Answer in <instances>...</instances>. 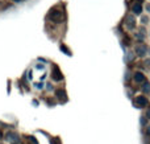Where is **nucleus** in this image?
Here are the masks:
<instances>
[{
    "instance_id": "obj_1",
    "label": "nucleus",
    "mask_w": 150,
    "mask_h": 144,
    "mask_svg": "<svg viewBox=\"0 0 150 144\" xmlns=\"http://www.w3.org/2000/svg\"><path fill=\"white\" fill-rule=\"evenodd\" d=\"M49 19L52 21H54V23H61V21L63 20V12L57 11V9L52 11V12H50V15H49Z\"/></svg>"
},
{
    "instance_id": "obj_2",
    "label": "nucleus",
    "mask_w": 150,
    "mask_h": 144,
    "mask_svg": "<svg viewBox=\"0 0 150 144\" xmlns=\"http://www.w3.org/2000/svg\"><path fill=\"white\" fill-rule=\"evenodd\" d=\"M134 53L136 56H138V57H145V56H148V46L146 45H137L134 49Z\"/></svg>"
},
{
    "instance_id": "obj_3",
    "label": "nucleus",
    "mask_w": 150,
    "mask_h": 144,
    "mask_svg": "<svg viewBox=\"0 0 150 144\" xmlns=\"http://www.w3.org/2000/svg\"><path fill=\"white\" fill-rule=\"evenodd\" d=\"M148 103H149V101H148V98L145 97V95H138L137 98H136V105L138 106V107H145V106H148Z\"/></svg>"
},
{
    "instance_id": "obj_4",
    "label": "nucleus",
    "mask_w": 150,
    "mask_h": 144,
    "mask_svg": "<svg viewBox=\"0 0 150 144\" xmlns=\"http://www.w3.org/2000/svg\"><path fill=\"white\" fill-rule=\"evenodd\" d=\"M52 78L54 79V81H62L63 79V74L61 73L57 66H54V69H53V71H52Z\"/></svg>"
},
{
    "instance_id": "obj_5",
    "label": "nucleus",
    "mask_w": 150,
    "mask_h": 144,
    "mask_svg": "<svg viewBox=\"0 0 150 144\" xmlns=\"http://www.w3.org/2000/svg\"><path fill=\"white\" fill-rule=\"evenodd\" d=\"M133 79H134V82H137V83H144L145 82V74L141 73V71H136L134 76H133Z\"/></svg>"
},
{
    "instance_id": "obj_6",
    "label": "nucleus",
    "mask_w": 150,
    "mask_h": 144,
    "mask_svg": "<svg viewBox=\"0 0 150 144\" xmlns=\"http://www.w3.org/2000/svg\"><path fill=\"white\" fill-rule=\"evenodd\" d=\"M132 12L137 16H141V13H142V4L141 3H134L132 5Z\"/></svg>"
},
{
    "instance_id": "obj_7",
    "label": "nucleus",
    "mask_w": 150,
    "mask_h": 144,
    "mask_svg": "<svg viewBox=\"0 0 150 144\" xmlns=\"http://www.w3.org/2000/svg\"><path fill=\"white\" fill-rule=\"evenodd\" d=\"M7 140L11 143H16L20 140V138H18V135L16 134V132H8L7 134Z\"/></svg>"
},
{
    "instance_id": "obj_8",
    "label": "nucleus",
    "mask_w": 150,
    "mask_h": 144,
    "mask_svg": "<svg viewBox=\"0 0 150 144\" xmlns=\"http://www.w3.org/2000/svg\"><path fill=\"white\" fill-rule=\"evenodd\" d=\"M149 23H150L149 15H141V16H140V24H141L142 26H146Z\"/></svg>"
},
{
    "instance_id": "obj_9",
    "label": "nucleus",
    "mask_w": 150,
    "mask_h": 144,
    "mask_svg": "<svg viewBox=\"0 0 150 144\" xmlns=\"http://www.w3.org/2000/svg\"><path fill=\"white\" fill-rule=\"evenodd\" d=\"M134 26H136V21H134V19H133V17H129V19L127 20V28L132 31V29H134Z\"/></svg>"
},
{
    "instance_id": "obj_10",
    "label": "nucleus",
    "mask_w": 150,
    "mask_h": 144,
    "mask_svg": "<svg viewBox=\"0 0 150 144\" xmlns=\"http://www.w3.org/2000/svg\"><path fill=\"white\" fill-rule=\"evenodd\" d=\"M142 93L144 94H150V82H144L142 85Z\"/></svg>"
},
{
    "instance_id": "obj_11",
    "label": "nucleus",
    "mask_w": 150,
    "mask_h": 144,
    "mask_svg": "<svg viewBox=\"0 0 150 144\" xmlns=\"http://www.w3.org/2000/svg\"><path fill=\"white\" fill-rule=\"evenodd\" d=\"M57 97L59 98L61 101H65L66 99V94H65V91H62V90H57Z\"/></svg>"
},
{
    "instance_id": "obj_12",
    "label": "nucleus",
    "mask_w": 150,
    "mask_h": 144,
    "mask_svg": "<svg viewBox=\"0 0 150 144\" xmlns=\"http://www.w3.org/2000/svg\"><path fill=\"white\" fill-rule=\"evenodd\" d=\"M133 58H134V53H133V52H128V53H127V58H125V61H127V62H129V60L132 61Z\"/></svg>"
},
{
    "instance_id": "obj_13",
    "label": "nucleus",
    "mask_w": 150,
    "mask_h": 144,
    "mask_svg": "<svg viewBox=\"0 0 150 144\" xmlns=\"http://www.w3.org/2000/svg\"><path fill=\"white\" fill-rule=\"evenodd\" d=\"M140 123H141V126H146V123H148L146 116H141V118H140Z\"/></svg>"
},
{
    "instance_id": "obj_14",
    "label": "nucleus",
    "mask_w": 150,
    "mask_h": 144,
    "mask_svg": "<svg viewBox=\"0 0 150 144\" xmlns=\"http://www.w3.org/2000/svg\"><path fill=\"white\" fill-rule=\"evenodd\" d=\"M136 38H137V40H141V41H142V40L145 38V34H142V33H137V34H136Z\"/></svg>"
},
{
    "instance_id": "obj_15",
    "label": "nucleus",
    "mask_w": 150,
    "mask_h": 144,
    "mask_svg": "<svg viewBox=\"0 0 150 144\" xmlns=\"http://www.w3.org/2000/svg\"><path fill=\"white\" fill-rule=\"evenodd\" d=\"M144 65H145L146 68H150V57H149V58H145V60H144Z\"/></svg>"
},
{
    "instance_id": "obj_16",
    "label": "nucleus",
    "mask_w": 150,
    "mask_h": 144,
    "mask_svg": "<svg viewBox=\"0 0 150 144\" xmlns=\"http://www.w3.org/2000/svg\"><path fill=\"white\" fill-rule=\"evenodd\" d=\"M145 9H146V12H148V13H150V3H146Z\"/></svg>"
},
{
    "instance_id": "obj_17",
    "label": "nucleus",
    "mask_w": 150,
    "mask_h": 144,
    "mask_svg": "<svg viewBox=\"0 0 150 144\" xmlns=\"http://www.w3.org/2000/svg\"><path fill=\"white\" fill-rule=\"evenodd\" d=\"M146 119H148V120H150V110H148V113H146Z\"/></svg>"
},
{
    "instance_id": "obj_18",
    "label": "nucleus",
    "mask_w": 150,
    "mask_h": 144,
    "mask_svg": "<svg viewBox=\"0 0 150 144\" xmlns=\"http://www.w3.org/2000/svg\"><path fill=\"white\" fill-rule=\"evenodd\" d=\"M146 132H148V135H150V126L148 127V131H146Z\"/></svg>"
},
{
    "instance_id": "obj_19",
    "label": "nucleus",
    "mask_w": 150,
    "mask_h": 144,
    "mask_svg": "<svg viewBox=\"0 0 150 144\" xmlns=\"http://www.w3.org/2000/svg\"><path fill=\"white\" fill-rule=\"evenodd\" d=\"M148 56H149V57H150V46L148 48Z\"/></svg>"
},
{
    "instance_id": "obj_20",
    "label": "nucleus",
    "mask_w": 150,
    "mask_h": 144,
    "mask_svg": "<svg viewBox=\"0 0 150 144\" xmlns=\"http://www.w3.org/2000/svg\"><path fill=\"white\" fill-rule=\"evenodd\" d=\"M13 1H16V3H18V1H20V0H13Z\"/></svg>"
},
{
    "instance_id": "obj_21",
    "label": "nucleus",
    "mask_w": 150,
    "mask_h": 144,
    "mask_svg": "<svg viewBox=\"0 0 150 144\" xmlns=\"http://www.w3.org/2000/svg\"><path fill=\"white\" fill-rule=\"evenodd\" d=\"M0 139H1V132H0Z\"/></svg>"
}]
</instances>
